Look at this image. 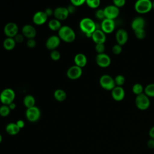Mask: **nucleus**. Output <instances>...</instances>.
Wrapping results in <instances>:
<instances>
[{
	"label": "nucleus",
	"instance_id": "36",
	"mask_svg": "<svg viewBox=\"0 0 154 154\" xmlns=\"http://www.w3.org/2000/svg\"><path fill=\"white\" fill-rule=\"evenodd\" d=\"M95 50L97 52V54H103L105 50V46L104 44H96Z\"/></svg>",
	"mask_w": 154,
	"mask_h": 154
},
{
	"label": "nucleus",
	"instance_id": "23",
	"mask_svg": "<svg viewBox=\"0 0 154 154\" xmlns=\"http://www.w3.org/2000/svg\"><path fill=\"white\" fill-rule=\"evenodd\" d=\"M16 42L14 38H6L3 42V46L5 49L7 51H11L16 46Z\"/></svg>",
	"mask_w": 154,
	"mask_h": 154
},
{
	"label": "nucleus",
	"instance_id": "14",
	"mask_svg": "<svg viewBox=\"0 0 154 154\" xmlns=\"http://www.w3.org/2000/svg\"><path fill=\"white\" fill-rule=\"evenodd\" d=\"M116 39L117 44L123 46L126 43L128 40V32L123 28L119 29L116 33Z\"/></svg>",
	"mask_w": 154,
	"mask_h": 154
},
{
	"label": "nucleus",
	"instance_id": "24",
	"mask_svg": "<svg viewBox=\"0 0 154 154\" xmlns=\"http://www.w3.org/2000/svg\"><path fill=\"white\" fill-rule=\"evenodd\" d=\"M35 98L33 96L28 94L25 96L23 99V105L26 108H29L35 106Z\"/></svg>",
	"mask_w": 154,
	"mask_h": 154
},
{
	"label": "nucleus",
	"instance_id": "39",
	"mask_svg": "<svg viewBox=\"0 0 154 154\" xmlns=\"http://www.w3.org/2000/svg\"><path fill=\"white\" fill-rule=\"evenodd\" d=\"M24 36L22 34H17L14 37V39L16 42V43H22L23 40H24Z\"/></svg>",
	"mask_w": 154,
	"mask_h": 154
},
{
	"label": "nucleus",
	"instance_id": "4",
	"mask_svg": "<svg viewBox=\"0 0 154 154\" xmlns=\"http://www.w3.org/2000/svg\"><path fill=\"white\" fill-rule=\"evenodd\" d=\"M135 104L138 109L142 111L146 110L150 105V98L143 93L136 96L135 98Z\"/></svg>",
	"mask_w": 154,
	"mask_h": 154
},
{
	"label": "nucleus",
	"instance_id": "2",
	"mask_svg": "<svg viewBox=\"0 0 154 154\" xmlns=\"http://www.w3.org/2000/svg\"><path fill=\"white\" fill-rule=\"evenodd\" d=\"M79 27L81 30L85 34H93L97 29L96 23L89 17L82 19L79 22Z\"/></svg>",
	"mask_w": 154,
	"mask_h": 154
},
{
	"label": "nucleus",
	"instance_id": "32",
	"mask_svg": "<svg viewBox=\"0 0 154 154\" xmlns=\"http://www.w3.org/2000/svg\"><path fill=\"white\" fill-rule=\"evenodd\" d=\"M85 3L89 7L91 8H96L99 6L100 1L99 0H87L85 1Z\"/></svg>",
	"mask_w": 154,
	"mask_h": 154
},
{
	"label": "nucleus",
	"instance_id": "18",
	"mask_svg": "<svg viewBox=\"0 0 154 154\" xmlns=\"http://www.w3.org/2000/svg\"><path fill=\"white\" fill-rule=\"evenodd\" d=\"M48 17L44 11H38L33 15L32 21L37 25H42L46 22Z\"/></svg>",
	"mask_w": 154,
	"mask_h": 154
},
{
	"label": "nucleus",
	"instance_id": "28",
	"mask_svg": "<svg viewBox=\"0 0 154 154\" xmlns=\"http://www.w3.org/2000/svg\"><path fill=\"white\" fill-rule=\"evenodd\" d=\"M144 88L141 84L136 83L133 85L132 88V91L134 94H135L136 96H138L144 93Z\"/></svg>",
	"mask_w": 154,
	"mask_h": 154
},
{
	"label": "nucleus",
	"instance_id": "1",
	"mask_svg": "<svg viewBox=\"0 0 154 154\" xmlns=\"http://www.w3.org/2000/svg\"><path fill=\"white\" fill-rule=\"evenodd\" d=\"M60 40L66 42H73L76 37V34L73 29L69 26H62L58 31V35Z\"/></svg>",
	"mask_w": 154,
	"mask_h": 154
},
{
	"label": "nucleus",
	"instance_id": "45",
	"mask_svg": "<svg viewBox=\"0 0 154 154\" xmlns=\"http://www.w3.org/2000/svg\"><path fill=\"white\" fill-rule=\"evenodd\" d=\"M149 137H150V138H152V139H154V126H152L149 131Z\"/></svg>",
	"mask_w": 154,
	"mask_h": 154
},
{
	"label": "nucleus",
	"instance_id": "25",
	"mask_svg": "<svg viewBox=\"0 0 154 154\" xmlns=\"http://www.w3.org/2000/svg\"><path fill=\"white\" fill-rule=\"evenodd\" d=\"M61 22L56 19H51V20H49V23H48V27L49 28L54 31H59L60 29L61 28Z\"/></svg>",
	"mask_w": 154,
	"mask_h": 154
},
{
	"label": "nucleus",
	"instance_id": "13",
	"mask_svg": "<svg viewBox=\"0 0 154 154\" xmlns=\"http://www.w3.org/2000/svg\"><path fill=\"white\" fill-rule=\"evenodd\" d=\"M69 13L67 7H59L54 10V16L55 19L61 21L66 20L69 16Z\"/></svg>",
	"mask_w": 154,
	"mask_h": 154
},
{
	"label": "nucleus",
	"instance_id": "8",
	"mask_svg": "<svg viewBox=\"0 0 154 154\" xmlns=\"http://www.w3.org/2000/svg\"><path fill=\"white\" fill-rule=\"evenodd\" d=\"M106 19L114 20L119 15L120 10L114 5H109L103 8Z\"/></svg>",
	"mask_w": 154,
	"mask_h": 154
},
{
	"label": "nucleus",
	"instance_id": "34",
	"mask_svg": "<svg viewBox=\"0 0 154 154\" xmlns=\"http://www.w3.org/2000/svg\"><path fill=\"white\" fill-rule=\"evenodd\" d=\"M122 51V47L119 44L114 45L112 48V52L115 55H119Z\"/></svg>",
	"mask_w": 154,
	"mask_h": 154
},
{
	"label": "nucleus",
	"instance_id": "17",
	"mask_svg": "<svg viewBox=\"0 0 154 154\" xmlns=\"http://www.w3.org/2000/svg\"><path fill=\"white\" fill-rule=\"evenodd\" d=\"M111 96L116 101H122L125 96V90L122 87L116 86L111 90Z\"/></svg>",
	"mask_w": 154,
	"mask_h": 154
},
{
	"label": "nucleus",
	"instance_id": "20",
	"mask_svg": "<svg viewBox=\"0 0 154 154\" xmlns=\"http://www.w3.org/2000/svg\"><path fill=\"white\" fill-rule=\"evenodd\" d=\"M146 22L143 17L138 16L135 17L131 22V28L134 31L140 29H144L145 26Z\"/></svg>",
	"mask_w": 154,
	"mask_h": 154
},
{
	"label": "nucleus",
	"instance_id": "19",
	"mask_svg": "<svg viewBox=\"0 0 154 154\" xmlns=\"http://www.w3.org/2000/svg\"><path fill=\"white\" fill-rule=\"evenodd\" d=\"M36 30L35 28L29 24L24 25L22 29V34L25 37L28 38V39L34 38L36 35Z\"/></svg>",
	"mask_w": 154,
	"mask_h": 154
},
{
	"label": "nucleus",
	"instance_id": "46",
	"mask_svg": "<svg viewBox=\"0 0 154 154\" xmlns=\"http://www.w3.org/2000/svg\"><path fill=\"white\" fill-rule=\"evenodd\" d=\"M8 106L9 108L10 109V110H13V109H14L16 108V103H15L14 102H12V103H10V104H9Z\"/></svg>",
	"mask_w": 154,
	"mask_h": 154
},
{
	"label": "nucleus",
	"instance_id": "41",
	"mask_svg": "<svg viewBox=\"0 0 154 154\" xmlns=\"http://www.w3.org/2000/svg\"><path fill=\"white\" fill-rule=\"evenodd\" d=\"M147 146L149 149H154V139L150 138L147 141Z\"/></svg>",
	"mask_w": 154,
	"mask_h": 154
},
{
	"label": "nucleus",
	"instance_id": "12",
	"mask_svg": "<svg viewBox=\"0 0 154 154\" xmlns=\"http://www.w3.org/2000/svg\"><path fill=\"white\" fill-rule=\"evenodd\" d=\"M67 76L72 80L77 79L79 78L82 74V68L74 65L70 67L67 71Z\"/></svg>",
	"mask_w": 154,
	"mask_h": 154
},
{
	"label": "nucleus",
	"instance_id": "42",
	"mask_svg": "<svg viewBox=\"0 0 154 154\" xmlns=\"http://www.w3.org/2000/svg\"><path fill=\"white\" fill-rule=\"evenodd\" d=\"M44 11H45V13H46V14L47 15L48 17L51 16H52V14H54V11H53L51 8H46Z\"/></svg>",
	"mask_w": 154,
	"mask_h": 154
},
{
	"label": "nucleus",
	"instance_id": "22",
	"mask_svg": "<svg viewBox=\"0 0 154 154\" xmlns=\"http://www.w3.org/2000/svg\"><path fill=\"white\" fill-rule=\"evenodd\" d=\"M20 129L18 127L16 123H10L5 127L6 132L11 135H15L17 134Z\"/></svg>",
	"mask_w": 154,
	"mask_h": 154
},
{
	"label": "nucleus",
	"instance_id": "37",
	"mask_svg": "<svg viewBox=\"0 0 154 154\" xmlns=\"http://www.w3.org/2000/svg\"><path fill=\"white\" fill-rule=\"evenodd\" d=\"M126 4L125 0H114L113 1V5H114L117 8L123 7Z\"/></svg>",
	"mask_w": 154,
	"mask_h": 154
},
{
	"label": "nucleus",
	"instance_id": "47",
	"mask_svg": "<svg viewBox=\"0 0 154 154\" xmlns=\"http://www.w3.org/2000/svg\"><path fill=\"white\" fill-rule=\"evenodd\" d=\"M2 137L1 134H0V143L2 142Z\"/></svg>",
	"mask_w": 154,
	"mask_h": 154
},
{
	"label": "nucleus",
	"instance_id": "27",
	"mask_svg": "<svg viewBox=\"0 0 154 154\" xmlns=\"http://www.w3.org/2000/svg\"><path fill=\"white\" fill-rule=\"evenodd\" d=\"M144 93L150 97H154V83L147 85L144 89Z\"/></svg>",
	"mask_w": 154,
	"mask_h": 154
},
{
	"label": "nucleus",
	"instance_id": "44",
	"mask_svg": "<svg viewBox=\"0 0 154 154\" xmlns=\"http://www.w3.org/2000/svg\"><path fill=\"white\" fill-rule=\"evenodd\" d=\"M16 123V125L18 126V127L20 129H22V128H23L25 126V122L23 120H17Z\"/></svg>",
	"mask_w": 154,
	"mask_h": 154
},
{
	"label": "nucleus",
	"instance_id": "31",
	"mask_svg": "<svg viewBox=\"0 0 154 154\" xmlns=\"http://www.w3.org/2000/svg\"><path fill=\"white\" fill-rule=\"evenodd\" d=\"M134 34L135 37L139 40H143L146 36V32L144 29H140L134 31Z\"/></svg>",
	"mask_w": 154,
	"mask_h": 154
},
{
	"label": "nucleus",
	"instance_id": "43",
	"mask_svg": "<svg viewBox=\"0 0 154 154\" xmlns=\"http://www.w3.org/2000/svg\"><path fill=\"white\" fill-rule=\"evenodd\" d=\"M67 10L69 11V14H72V13H73L75 11V7L73 6L72 4L69 5L67 7Z\"/></svg>",
	"mask_w": 154,
	"mask_h": 154
},
{
	"label": "nucleus",
	"instance_id": "48",
	"mask_svg": "<svg viewBox=\"0 0 154 154\" xmlns=\"http://www.w3.org/2000/svg\"><path fill=\"white\" fill-rule=\"evenodd\" d=\"M152 8L154 9V1L152 2Z\"/></svg>",
	"mask_w": 154,
	"mask_h": 154
},
{
	"label": "nucleus",
	"instance_id": "30",
	"mask_svg": "<svg viewBox=\"0 0 154 154\" xmlns=\"http://www.w3.org/2000/svg\"><path fill=\"white\" fill-rule=\"evenodd\" d=\"M10 111L8 105H2L0 106V116L2 117H7L9 115Z\"/></svg>",
	"mask_w": 154,
	"mask_h": 154
},
{
	"label": "nucleus",
	"instance_id": "3",
	"mask_svg": "<svg viewBox=\"0 0 154 154\" xmlns=\"http://www.w3.org/2000/svg\"><path fill=\"white\" fill-rule=\"evenodd\" d=\"M134 8L140 14L147 13L152 9V2L150 0H138L135 3Z\"/></svg>",
	"mask_w": 154,
	"mask_h": 154
},
{
	"label": "nucleus",
	"instance_id": "5",
	"mask_svg": "<svg viewBox=\"0 0 154 154\" xmlns=\"http://www.w3.org/2000/svg\"><path fill=\"white\" fill-rule=\"evenodd\" d=\"M15 98V93L13 90L10 88L3 90L0 94V101L2 105H8L13 102Z\"/></svg>",
	"mask_w": 154,
	"mask_h": 154
},
{
	"label": "nucleus",
	"instance_id": "6",
	"mask_svg": "<svg viewBox=\"0 0 154 154\" xmlns=\"http://www.w3.org/2000/svg\"><path fill=\"white\" fill-rule=\"evenodd\" d=\"M99 84L102 88L106 90H112L116 85L114 79L109 75H103L99 79Z\"/></svg>",
	"mask_w": 154,
	"mask_h": 154
},
{
	"label": "nucleus",
	"instance_id": "7",
	"mask_svg": "<svg viewBox=\"0 0 154 154\" xmlns=\"http://www.w3.org/2000/svg\"><path fill=\"white\" fill-rule=\"evenodd\" d=\"M25 114L26 117L29 122H35L39 120L41 112L40 109L36 106H34L33 107L27 108Z\"/></svg>",
	"mask_w": 154,
	"mask_h": 154
},
{
	"label": "nucleus",
	"instance_id": "33",
	"mask_svg": "<svg viewBox=\"0 0 154 154\" xmlns=\"http://www.w3.org/2000/svg\"><path fill=\"white\" fill-rule=\"evenodd\" d=\"M50 57L52 60L57 61V60H60L61 55H60V53L59 51H58L57 50H54V51H52V52H51Z\"/></svg>",
	"mask_w": 154,
	"mask_h": 154
},
{
	"label": "nucleus",
	"instance_id": "16",
	"mask_svg": "<svg viewBox=\"0 0 154 154\" xmlns=\"http://www.w3.org/2000/svg\"><path fill=\"white\" fill-rule=\"evenodd\" d=\"M60 44V38L57 35H51L46 41V48L51 51L55 50Z\"/></svg>",
	"mask_w": 154,
	"mask_h": 154
},
{
	"label": "nucleus",
	"instance_id": "9",
	"mask_svg": "<svg viewBox=\"0 0 154 154\" xmlns=\"http://www.w3.org/2000/svg\"><path fill=\"white\" fill-rule=\"evenodd\" d=\"M4 32L7 37L14 38L18 34V26L14 22L7 23L4 28Z\"/></svg>",
	"mask_w": 154,
	"mask_h": 154
},
{
	"label": "nucleus",
	"instance_id": "29",
	"mask_svg": "<svg viewBox=\"0 0 154 154\" xmlns=\"http://www.w3.org/2000/svg\"><path fill=\"white\" fill-rule=\"evenodd\" d=\"M114 82L116 86L122 87L125 83V78L124 76L122 75H117L114 78Z\"/></svg>",
	"mask_w": 154,
	"mask_h": 154
},
{
	"label": "nucleus",
	"instance_id": "11",
	"mask_svg": "<svg viewBox=\"0 0 154 154\" xmlns=\"http://www.w3.org/2000/svg\"><path fill=\"white\" fill-rule=\"evenodd\" d=\"M116 24L114 20L104 19L100 24V29L105 34H109L113 32L115 29Z\"/></svg>",
	"mask_w": 154,
	"mask_h": 154
},
{
	"label": "nucleus",
	"instance_id": "10",
	"mask_svg": "<svg viewBox=\"0 0 154 154\" xmlns=\"http://www.w3.org/2000/svg\"><path fill=\"white\" fill-rule=\"evenodd\" d=\"M96 63L100 67L106 68L108 67L111 63V58L107 54L103 53L97 54L96 57Z\"/></svg>",
	"mask_w": 154,
	"mask_h": 154
},
{
	"label": "nucleus",
	"instance_id": "26",
	"mask_svg": "<svg viewBox=\"0 0 154 154\" xmlns=\"http://www.w3.org/2000/svg\"><path fill=\"white\" fill-rule=\"evenodd\" d=\"M54 98L58 102H63L66 99V93L62 89H57L54 93Z\"/></svg>",
	"mask_w": 154,
	"mask_h": 154
},
{
	"label": "nucleus",
	"instance_id": "38",
	"mask_svg": "<svg viewBox=\"0 0 154 154\" xmlns=\"http://www.w3.org/2000/svg\"><path fill=\"white\" fill-rule=\"evenodd\" d=\"M70 2H71V4L75 7L81 6L84 3H85V0H72Z\"/></svg>",
	"mask_w": 154,
	"mask_h": 154
},
{
	"label": "nucleus",
	"instance_id": "35",
	"mask_svg": "<svg viewBox=\"0 0 154 154\" xmlns=\"http://www.w3.org/2000/svg\"><path fill=\"white\" fill-rule=\"evenodd\" d=\"M95 16L99 20H103L104 19H105L103 9H99V10H97L96 11V13H95Z\"/></svg>",
	"mask_w": 154,
	"mask_h": 154
},
{
	"label": "nucleus",
	"instance_id": "21",
	"mask_svg": "<svg viewBox=\"0 0 154 154\" xmlns=\"http://www.w3.org/2000/svg\"><path fill=\"white\" fill-rule=\"evenodd\" d=\"M74 62L76 66L82 68L85 67L87 64V58L84 54L78 53L74 57Z\"/></svg>",
	"mask_w": 154,
	"mask_h": 154
},
{
	"label": "nucleus",
	"instance_id": "15",
	"mask_svg": "<svg viewBox=\"0 0 154 154\" xmlns=\"http://www.w3.org/2000/svg\"><path fill=\"white\" fill-rule=\"evenodd\" d=\"M91 38L96 44H104L106 40V37L105 33L100 29H96L92 34Z\"/></svg>",
	"mask_w": 154,
	"mask_h": 154
},
{
	"label": "nucleus",
	"instance_id": "40",
	"mask_svg": "<svg viewBox=\"0 0 154 154\" xmlns=\"http://www.w3.org/2000/svg\"><path fill=\"white\" fill-rule=\"evenodd\" d=\"M26 45L29 48H34L36 46V42L34 38H30L27 40Z\"/></svg>",
	"mask_w": 154,
	"mask_h": 154
}]
</instances>
